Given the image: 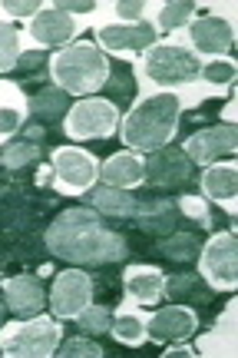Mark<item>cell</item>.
Returning a JSON list of instances; mask_svg holds the SVG:
<instances>
[{
  "instance_id": "277c9868",
  "label": "cell",
  "mask_w": 238,
  "mask_h": 358,
  "mask_svg": "<svg viewBox=\"0 0 238 358\" xmlns=\"http://www.w3.org/2000/svg\"><path fill=\"white\" fill-rule=\"evenodd\" d=\"M199 57L186 50L179 40H156L149 50H142L139 60V73H142V87L156 90H176L188 87L199 80Z\"/></svg>"
},
{
  "instance_id": "f1b7e54d",
  "label": "cell",
  "mask_w": 238,
  "mask_h": 358,
  "mask_svg": "<svg viewBox=\"0 0 238 358\" xmlns=\"http://www.w3.org/2000/svg\"><path fill=\"white\" fill-rule=\"evenodd\" d=\"M163 256L172 259V262H186V259H195V252H199V239L192 236V232H176L172 239H165L163 245Z\"/></svg>"
},
{
  "instance_id": "f546056e",
  "label": "cell",
  "mask_w": 238,
  "mask_h": 358,
  "mask_svg": "<svg viewBox=\"0 0 238 358\" xmlns=\"http://www.w3.org/2000/svg\"><path fill=\"white\" fill-rule=\"evenodd\" d=\"M165 295L169 299H176V302H182V299H205V292H199V279L195 275H169L165 279Z\"/></svg>"
},
{
  "instance_id": "74e56055",
  "label": "cell",
  "mask_w": 238,
  "mask_h": 358,
  "mask_svg": "<svg viewBox=\"0 0 238 358\" xmlns=\"http://www.w3.org/2000/svg\"><path fill=\"white\" fill-rule=\"evenodd\" d=\"M43 64V53H24V57H20V70H37V66Z\"/></svg>"
},
{
  "instance_id": "52a82bcc",
  "label": "cell",
  "mask_w": 238,
  "mask_h": 358,
  "mask_svg": "<svg viewBox=\"0 0 238 358\" xmlns=\"http://www.w3.org/2000/svg\"><path fill=\"white\" fill-rule=\"evenodd\" d=\"M53 186L63 196H83L93 189L100 179V163L96 156L87 153L83 146H57L53 150Z\"/></svg>"
},
{
  "instance_id": "484cf974",
  "label": "cell",
  "mask_w": 238,
  "mask_h": 358,
  "mask_svg": "<svg viewBox=\"0 0 238 358\" xmlns=\"http://www.w3.org/2000/svg\"><path fill=\"white\" fill-rule=\"evenodd\" d=\"M192 17H195V3H188V0L163 3V7H159V17H156V27H152V30H179V27H186Z\"/></svg>"
},
{
  "instance_id": "ac0fdd59",
  "label": "cell",
  "mask_w": 238,
  "mask_h": 358,
  "mask_svg": "<svg viewBox=\"0 0 238 358\" xmlns=\"http://www.w3.org/2000/svg\"><path fill=\"white\" fill-rule=\"evenodd\" d=\"M27 113H30L27 93L10 80H0V146L20 133V127L27 123Z\"/></svg>"
},
{
  "instance_id": "9a60e30c",
  "label": "cell",
  "mask_w": 238,
  "mask_h": 358,
  "mask_svg": "<svg viewBox=\"0 0 238 358\" xmlns=\"http://www.w3.org/2000/svg\"><path fill=\"white\" fill-rule=\"evenodd\" d=\"M152 43H156V30L149 24H103L96 30V47L116 57H133L139 50H149Z\"/></svg>"
},
{
  "instance_id": "d4e9b609",
  "label": "cell",
  "mask_w": 238,
  "mask_h": 358,
  "mask_svg": "<svg viewBox=\"0 0 238 358\" xmlns=\"http://www.w3.org/2000/svg\"><path fill=\"white\" fill-rule=\"evenodd\" d=\"M110 332L123 345H142L146 342V315H139V312H119L113 319V325H110Z\"/></svg>"
},
{
  "instance_id": "8fae6325",
  "label": "cell",
  "mask_w": 238,
  "mask_h": 358,
  "mask_svg": "<svg viewBox=\"0 0 238 358\" xmlns=\"http://www.w3.org/2000/svg\"><path fill=\"white\" fill-rule=\"evenodd\" d=\"M80 34V20L70 17L66 10H60L57 3H43V10L27 24V37L40 43V47H70Z\"/></svg>"
},
{
  "instance_id": "44dd1931",
  "label": "cell",
  "mask_w": 238,
  "mask_h": 358,
  "mask_svg": "<svg viewBox=\"0 0 238 358\" xmlns=\"http://www.w3.org/2000/svg\"><path fill=\"white\" fill-rule=\"evenodd\" d=\"M235 315H238V302H228L222 319L212 325V332L202 338V348L205 355H235Z\"/></svg>"
},
{
  "instance_id": "ab89813d",
  "label": "cell",
  "mask_w": 238,
  "mask_h": 358,
  "mask_svg": "<svg viewBox=\"0 0 238 358\" xmlns=\"http://www.w3.org/2000/svg\"><path fill=\"white\" fill-rule=\"evenodd\" d=\"M50 176H53V169H40V176H37V182H50Z\"/></svg>"
},
{
  "instance_id": "8992f818",
  "label": "cell",
  "mask_w": 238,
  "mask_h": 358,
  "mask_svg": "<svg viewBox=\"0 0 238 358\" xmlns=\"http://www.w3.org/2000/svg\"><path fill=\"white\" fill-rule=\"evenodd\" d=\"M119 127V106L106 96H83L63 116V133L70 140H106Z\"/></svg>"
},
{
  "instance_id": "83f0119b",
  "label": "cell",
  "mask_w": 238,
  "mask_h": 358,
  "mask_svg": "<svg viewBox=\"0 0 238 358\" xmlns=\"http://www.w3.org/2000/svg\"><path fill=\"white\" fill-rule=\"evenodd\" d=\"M238 66L235 60H228V57H222V60H205V64L199 66V77L209 83V87H228L232 80H235Z\"/></svg>"
},
{
  "instance_id": "5b68a950",
  "label": "cell",
  "mask_w": 238,
  "mask_h": 358,
  "mask_svg": "<svg viewBox=\"0 0 238 358\" xmlns=\"http://www.w3.org/2000/svg\"><path fill=\"white\" fill-rule=\"evenodd\" d=\"M63 342V325L57 315H30L0 329V352L10 358H50Z\"/></svg>"
},
{
  "instance_id": "f35d334b",
  "label": "cell",
  "mask_w": 238,
  "mask_h": 358,
  "mask_svg": "<svg viewBox=\"0 0 238 358\" xmlns=\"http://www.w3.org/2000/svg\"><path fill=\"white\" fill-rule=\"evenodd\" d=\"M222 120H225L228 127H235V100H232V103L225 106V110H222Z\"/></svg>"
},
{
  "instance_id": "d6a6232c",
  "label": "cell",
  "mask_w": 238,
  "mask_h": 358,
  "mask_svg": "<svg viewBox=\"0 0 238 358\" xmlns=\"http://www.w3.org/2000/svg\"><path fill=\"white\" fill-rule=\"evenodd\" d=\"M57 355L63 358H103V348L96 345V342H89V338H70V342H60V348H57Z\"/></svg>"
},
{
  "instance_id": "cb8c5ba5",
  "label": "cell",
  "mask_w": 238,
  "mask_h": 358,
  "mask_svg": "<svg viewBox=\"0 0 238 358\" xmlns=\"http://www.w3.org/2000/svg\"><path fill=\"white\" fill-rule=\"evenodd\" d=\"M20 57H24V34L10 20H0V73H10L20 64Z\"/></svg>"
},
{
  "instance_id": "7402d4cb",
  "label": "cell",
  "mask_w": 238,
  "mask_h": 358,
  "mask_svg": "<svg viewBox=\"0 0 238 358\" xmlns=\"http://www.w3.org/2000/svg\"><path fill=\"white\" fill-rule=\"evenodd\" d=\"M89 203H93V209L100 216H113V219H133L139 209V203L129 196V189H113V186L96 189L89 196Z\"/></svg>"
},
{
  "instance_id": "30bf717a",
  "label": "cell",
  "mask_w": 238,
  "mask_h": 358,
  "mask_svg": "<svg viewBox=\"0 0 238 358\" xmlns=\"http://www.w3.org/2000/svg\"><path fill=\"white\" fill-rule=\"evenodd\" d=\"M192 179V163L182 153V146H159L149 159H142V182L159 189H179Z\"/></svg>"
},
{
  "instance_id": "8d00e7d4",
  "label": "cell",
  "mask_w": 238,
  "mask_h": 358,
  "mask_svg": "<svg viewBox=\"0 0 238 358\" xmlns=\"http://www.w3.org/2000/svg\"><path fill=\"white\" fill-rule=\"evenodd\" d=\"M192 355H195V348L188 342H169V348H165V358H192Z\"/></svg>"
},
{
  "instance_id": "3957f363",
  "label": "cell",
  "mask_w": 238,
  "mask_h": 358,
  "mask_svg": "<svg viewBox=\"0 0 238 358\" xmlns=\"http://www.w3.org/2000/svg\"><path fill=\"white\" fill-rule=\"evenodd\" d=\"M50 77L53 87H60L66 96H93L110 83L113 66L93 40H73L50 57Z\"/></svg>"
},
{
  "instance_id": "7a4b0ae2",
  "label": "cell",
  "mask_w": 238,
  "mask_h": 358,
  "mask_svg": "<svg viewBox=\"0 0 238 358\" xmlns=\"http://www.w3.org/2000/svg\"><path fill=\"white\" fill-rule=\"evenodd\" d=\"M179 113H182V100L176 93H152L126 113L119 136L133 153H152L159 146H169L179 129Z\"/></svg>"
},
{
  "instance_id": "d590c367",
  "label": "cell",
  "mask_w": 238,
  "mask_h": 358,
  "mask_svg": "<svg viewBox=\"0 0 238 358\" xmlns=\"http://www.w3.org/2000/svg\"><path fill=\"white\" fill-rule=\"evenodd\" d=\"M57 7H60V10H66L70 17H76V13H89V10H96V3H93V0H60Z\"/></svg>"
},
{
  "instance_id": "ba28073f",
  "label": "cell",
  "mask_w": 238,
  "mask_h": 358,
  "mask_svg": "<svg viewBox=\"0 0 238 358\" xmlns=\"http://www.w3.org/2000/svg\"><path fill=\"white\" fill-rule=\"evenodd\" d=\"M199 272L218 292L238 289V243L235 232H215L209 243L199 249Z\"/></svg>"
},
{
  "instance_id": "836d02e7",
  "label": "cell",
  "mask_w": 238,
  "mask_h": 358,
  "mask_svg": "<svg viewBox=\"0 0 238 358\" xmlns=\"http://www.w3.org/2000/svg\"><path fill=\"white\" fill-rule=\"evenodd\" d=\"M0 10L10 13V17H27V20H34V17L43 10V0H3Z\"/></svg>"
},
{
  "instance_id": "2e32d148",
  "label": "cell",
  "mask_w": 238,
  "mask_h": 358,
  "mask_svg": "<svg viewBox=\"0 0 238 358\" xmlns=\"http://www.w3.org/2000/svg\"><path fill=\"white\" fill-rule=\"evenodd\" d=\"M3 306L7 312H13L17 319H30L40 315L47 306V292H43V282L37 275H13L3 282Z\"/></svg>"
},
{
  "instance_id": "6da1fadb",
  "label": "cell",
  "mask_w": 238,
  "mask_h": 358,
  "mask_svg": "<svg viewBox=\"0 0 238 358\" xmlns=\"http://www.w3.org/2000/svg\"><path fill=\"white\" fill-rule=\"evenodd\" d=\"M47 249L53 259H66L76 266H106L126 259V239L103 226L93 206L66 209L47 229Z\"/></svg>"
},
{
  "instance_id": "4316f807",
  "label": "cell",
  "mask_w": 238,
  "mask_h": 358,
  "mask_svg": "<svg viewBox=\"0 0 238 358\" xmlns=\"http://www.w3.org/2000/svg\"><path fill=\"white\" fill-rule=\"evenodd\" d=\"M73 322H76V329H80L83 335H106L110 332V325H113V315H110L103 306H93V302H89V306L83 308Z\"/></svg>"
},
{
  "instance_id": "7c38bea8",
  "label": "cell",
  "mask_w": 238,
  "mask_h": 358,
  "mask_svg": "<svg viewBox=\"0 0 238 358\" xmlns=\"http://www.w3.org/2000/svg\"><path fill=\"white\" fill-rule=\"evenodd\" d=\"M188 40H192V47H195V57H205V60H222L228 57L232 50V43H235V30L228 24L225 17H218V13H209V17H199V20H192L188 24Z\"/></svg>"
},
{
  "instance_id": "9c48e42d",
  "label": "cell",
  "mask_w": 238,
  "mask_h": 358,
  "mask_svg": "<svg viewBox=\"0 0 238 358\" xmlns=\"http://www.w3.org/2000/svg\"><path fill=\"white\" fill-rule=\"evenodd\" d=\"M93 302V279L83 268H63L53 279L50 308L57 319H76Z\"/></svg>"
},
{
  "instance_id": "4fadbf2b",
  "label": "cell",
  "mask_w": 238,
  "mask_h": 358,
  "mask_svg": "<svg viewBox=\"0 0 238 358\" xmlns=\"http://www.w3.org/2000/svg\"><path fill=\"white\" fill-rule=\"evenodd\" d=\"M238 150V129L235 127H212V129H199L192 133L182 146V153L188 156L192 166H209L222 156H232Z\"/></svg>"
},
{
  "instance_id": "d6986e66",
  "label": "cell",
  "mask_w": 238,
  "mask_h": 358,
  "mask_svg": "<svg viewBox=\"0 0 238 358\" xmlns=\"http://www.w3.org/2000/svg\"><path fill=\"white\" fill-rule=\"evenodd\" d=\"M126 282V295L139 302V306H156L165 295V275L156 266H126L123 272Z\"/></svg>"
},
{
  "instance_id": "5bb4252c",
  "label": "cell",
  "mask_w": 238,
  "mask_h": 358,
  "mask_svg": "<svg viewBox=\"0 0 238 358\" xmlns=\"http://www.w3.org/2000/svg\"><path fill=\"white\" fill-rule=\"evenodd\" d=\"M199 329V315L192 306H165L159 312H152L146 319V332L152 335V342H188Z\"/></svg>"
},
{
  "instance_id": "1f68e13d",
  "label": "cell",
  "mask_w": 238,
  "mask_h": 358,
  "mask_svg": "<svg viewBox=\"0 0 238 358\" xmlns=\"http://www.w3.org/2000/svg\"><path fill=\"white\" fill-rule=\"evenodd\" d=\"M176 206H179V213H182V216L195 219V222H199V226H205V229H212V209L205 206V199H202V196H182Z\"/></svg>"
},
{
  "instance_id": "603a6c76",
  "label": "cell",
  "mask_w": 238,
  "mask_h": 358,
  "mask_svg": "<svg viewBox=\"0 0 238 358\" xmlns=\"http://www.w3.org/2000/svg\"><path fill=\"white\" fill-rule=\"evenodd\" d=\"M66 110H70V96H66L60 87H43L37 96L30 100V113L40 116L43 123H53V120L66 116Z\"/></svg>"
},
{
  "instance_id": "e575fe53",
  "label": "cell",
  "mask_w": 238,
  "mask_h": 358,
  "mask_svg": "<svg viewBox=\"0 0 238 358\" xmlns=\"http://www.w3.org/2000/svg\"><path fill=\"white\" fill-rule=\"evenodd\" d=\"M146 10H149V3H142V0H123V3H116V13H119L123 24H139Z\"/></svg>"
},
{
  "instance_id": "ffe728a7",
  "label": "cell",
  "mask_w": 238,
  "mask_h": 358,
  "mask_svg": "<svg viewBox=\"0 0 238 358\" xmlns=\"http://www.w3.org/2000/svg\"><path fill=\"white\" fill-rule=\"evenodd\" d=\"M103 186H113V189H133L142 182V156L126 150V153H113L106 163L100 166Z\"/></svg>"
},
{
  "instance_id": "60d3db41",
  "label": "cell",
  "mask_w": 238,
  "mask_h": 358,
  "mask_svg": "<svg viewBox=\"0 0 238 358\" xmlns=\"http://www.w3.org/2000/svg\"><path fill=\"white\" fill-rule=\"evenodd\" d=\"M3 312H7V306H3V302H0V322H3Z\"/></svg>"
},
{
  "instance_id": "4dcf8cb0",
  "label": "cell",
  "mask_w": 238,
  "mask_h": 358,
  "mask_svg": "<svg viewBox=\"0 0 238 358\" xmlns=\"http://www.w3.org/2000/svg\"><path fill=\"white\" fill-rule=\"evenodd\" d=\"M37 143H30V140H20V143H10L3 153H0V163L7 169H17V166H27L30 159H37Z\"/></svg>"
},
{
  "instance_id": "e0dca14e",
  "label": "cell",
  "mask_w": 238,
  "mask_h": 358,
  "mask_svg": "<svg viewBox=\"0 0 238 358\" xmlns=\"http://www.w3.org/2000/svg\"><path fill=\"white\" fill-rule=\"evenodd\" d=\"M202 192L205 199H215L222 203L228 213H235V199H238V166L228 159V163H209L205 173H202Z\"/></svg>"
}]
</instances>
